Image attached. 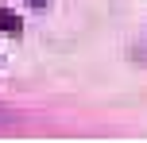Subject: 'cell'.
I'll return each mask as SVG.
<instances>
[{
  "label": "cell",
  "instance_id": "6da1fadb",
  "mask_svg": "<svg viewBox=\"0 0 147 143\" xmlns=\"http://www.w3.org/2000/svg\"><path fill=\"white\" fill-rule=\"evenodd\" d=\"M0 31H8V35H20V19H16V12L0 8Z\"/></svg>",
  "mask_w": 147,
  "mask_h": 143
},
{
  "label": "cell",
  "instance_id": "7a4b0ae2",
  "mask_svg": "<svg viewBox=\"0 0 147 143\" xmlns=\"http://www.w3.org/2000/svg\"><path fill=\"white\" fill-rule=\"evenodd\" d=\"M27 4H31V8H43V4H47V0H27Z\"/></svg>",
  "mask_w": 147,
  "mask_h": 143
}]
</instances>
